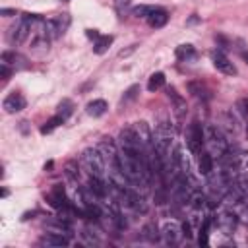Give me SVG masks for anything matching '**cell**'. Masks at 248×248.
<instances>
[{"mask_svg": "<svg viewBox=\"0 0 248 248\" xmlns=\"http://www.w3.org/2000/svg\"><path fill=\"white\" fill-rule=\"evenodd\" d=\"M203 145L207 147V151L213 157H221L223 153L229 151V141L227 136L223 134V130L215 124H207L203 126Z\"/></svg>", "mask_w": 248, "mask_h": 248, "instance_id": "1", "label": "cell"}, {"mask_svg": "<svg viewBox=\"0 0 248 248\" xmlns=\"http://www.w3.org/2000/svg\"><path fill=\"white\" fill-rule=\"evenodd\" d=\"M170 141H172V128H170L167 122L159 124V126L155 128V132H153L151 143H153V149H155V153H157V157H159L161 161L167 159L169 149H170Z\"/></svg>", "mask_w": 248, "mask_h": 248, "instance_id": "2", "label": "cell"}, {"mask_svg": "<svg viewBox=\"0 0 248 248\" xmlns=\"http://www.w3.org/2000/svg\"><path fill=\"white\" fill-rule=\"evenodd\" d=\"M81 161L85 165V169L89 170L91 176H99V178H105V170H107V161L101 153L99 147H89L83 151L81 155Z\"/></svg>", "mask_w": 248, "mask_h": 248, "instance_id": "3", "label": "cell"}, {"mask_svg": "<svg viewBox=\"0 0 248 248\" xmlns=\"http://www.w3.org/2000/svg\"><path fill=\"white\" fill-rule=\"evenodd\" d=\"M186 141H188V149L194 153V155H198L200 151H202V145H203V126L198 122V120H194L190 126H188V134H186Z\"/></svg>", "mask_w": 248, "mask_h": 248, "instance_id": "4", "label": "cell"}, {"mask_svg": "<svg viewBox=\"0 0 248 248\" xmlns=\"http://www.w3.org/2000/svg\"><path fill=\"white\" fill-rule=\"evenodd\" d=\"M170 165L180 176H190V161H188L182 145H174V149L170 153Z\"/></svg>", "mask_w": 248, "mask_h": 248, "instance_id": "5", "label": "cell"}, {"mask_svg": "<svg viewBox=\"0 0 248 248\" xmlns=\"http://www.w3.org/2000/svg\"><path fill=\"white\" fill-rule=\"evenodd\" d=\"M236 223H238V215H234L232 211H221L215 219L217 229L225 234H232L234 229H236Z\"/></svg>", "mask_w": 248, "mask_h": 248, "instance_id": "6", "label": "cell"}, {"mask_svg": "<svg viewBox=\"0 0 248 248\" xmlns=\"http://www.w3.org/2000/svg\"><path fill=\"white\" fill-rule=\"evenodd\" d=\"M2 108H4L8 114H14V112L23 110V108H25V97H23L21 93H16V91H14V93H10V95L4 97Z\"/></svg>", "mask_w": 248, "mask_h": 248, "instance_id": "7", "label": "cell"}, {"mask_svg": "<svg viewBox=\"0 0 248 248\" xmlns=\"http://www.w3.org/2000/svg\"><path fill=\"white\" fill-rule=\"evenodd\" d=\"M68 27H70V16H68V14H60V16H56L54 19L46 21V29L52 31V37L64 35Z\"/></svg>", "mask_w": 248, "mask_h": 248, "instance_id": "8", "label": "cell"}, {"mask_svg": "<svg viewBox=\"0 0 248 248\" xmlns=\"http://www.w3.org/2000/svg\"><path fill=\"white\" fill-rule=\"evenodd\" d=\"M180 234H182L180 225L174 223V221H167V223L161 227V236L165 238L167 244H176V242L180 240Z\"/></svg>", "mask_w": 248, "mask_h": 248, "instance_id": "9", "label": "cell"}, {"mask_svg": "<svg viewBox=\"0 0 248 248\" xmlns=\"http://www.w3.org/2000/svg\"><path fill=\"white\" fill-rule=\"evenodd\" d=\"M211 60H213V66L219 70V72H223V74H227V76H234L236 74V68H234V64L223 54V52H213L211 54Z\"/></svg>", "mask_w": 248, "mask_h": 248, "instance_id": "10", "label": "cell"}, {"mask_svg": "<svg viewBox=\"0 0 248 248\" xmlns=\"http://www.w3.org/2000/svg\"><path fill=\"white\" fill-rule=\"evenodd\" d=\"M198 169L205 176L213 172V155L209 151H200L198 153Z\"/></svg>", "mask_w": 248, "mask_h": 248, "instance_id": "11", "label": "cell"}, {"mask_svg": "<svg viewBox=\"0 0 248 248\" xmlns=\"http://www.w3.org/2000/svg\"><path fill=\"white\" fill-rule=\"evenodd\" d=\"M169 21V14L163 10V8H155L151 14H149V17H147V23L151 25V27H163L165 23Z\"/></svg>", "mask_w": 248, "mask_h": 248, "instance_id": "12", "label": "cell"}, {"mask_svg": "<svg viewBox=\"0 0 248 248\" xmlns=\"http://www.w3.org/2000/svg\"><path fill=\"white\" fill-rule=\"evenodd\" d=\"M48 203H50L52 207H58V209H62V207L66 205V194H64V190H62L60 184H56V186L52 188V192L48 194Z\"/></svg>", "mask_w": 248, "mask_h": 248, "instance_id": "13", "label": "cell"}, {"mask_svg": "<svg viewBox=\"0 0 248 248\" xmlns=\"http://www.w3.org/2000/svg\"><path fill=\"white\" fill-rule=\"evenodd\" d=\"M107 108H108V105H107V101H103V99H95V101H91V103H87V114L89 116H103L105 112H107Z\"/></svg>", "mask_w": 248, "mask_h": 248, "instance_id": "14", "label": "cell"}, {"mask_svg": "<svg viewBox=\"0 0 248 248\" xmlns=\"http://www.w3.org/2000/svg\"><path fill=\"white\" fill-rule=\"evenodd\" d=\"M132 128L136 130V134H138V138L141 140V143H143V145H149V143H151V140H153V134L149 132V126H147V122H136Z\"/></svg>", "mask_w": 248, "mask_h": 248, "instance_id": "15", "label": "cell"}, {"mask_svg": "<svg viewBox=\"0 0 248 248\" xmlns=\"http://www.w3.org/2000/svg\"><path fill=\"white\" fill-rule=\"evenodd\" d=\"M68 236H64L62 232H48L43 236V244L46 246H68Z\"/></svg>", "mask_w": 248, "mask_h": 248, "instance_id": "16", "label": "cell"}, {"mask_svg": "<svg viewBox=\"0 0 248 248\" xmlns=\"http://www.w3.org/2000/svg\"><path fill=\"white\" fill-rule=\"evenodd\" d=\"M110 45H112V35H101V37L95 41V45H93V52H95V54H103V52L108 50Z\"/></svg>", "mask_w": 248, "mask_h": 248, "instance_id": "17", "label": "cell"}, {"mask_svg": "<svg viewBox=\"0 0 248 248\" xmlns=\"http://www.w3.org/2000/svg\"><path fill=\"white\" fill-rule=\"evenodd\" d=\"M165 85V74L163 72H155V74H151L149 76V81H147V89L153 93V91H157V89H161Z\"/></svg>", "mask_w": 248, "mask_h": 248, "instance_id": "18", "label": "cell"}, {"mask_svg": "<svg viewBox=\"0 0 248 248\" xmlns=\"http://www.w3.org/2000/svg\"><path fill=\"white\" fill-rule=\"evenodd\" d=\"M174 54H176L178 60H192L196 56V50H194L192 45H180V46H176Z\"/></svg>", "mask_w": 248, "mask_h": 248, "instance_id": "19", "label": "cell"}, {"mask_svg": "<svg viewBox=\"0 0 248 248\" xmlns=\"http://www.w3.org/2000/svg\"><path fill=\"white\" fill-rule=\"evenodd\" d=\"M72 112H74V103H72L70 99H62V101L58 103V110H56V114H60V116L66 120Z\"/></svg>", "mask_w": 248, "mask_h": 248, "instance_id": "20", "label": "cell"}, {"mask_svg": "<svg viewBox=\"0 0 248 248\" xmlns=\"http://www.w3.org/2000/svg\"><path fill=\"white\" fill-rule=\"evenodd\" d=\"M62 122H64V118H62L60 114H56V116H52L50 120H46V122H45V126L41 128V134H50V132H52L54 128H58V126H60Z\"/></svg>", "mask_w": 248, "mask_h": 248, "instance_id": "21", "label": "cell"}, {"mask_svg": "<svg viewBox=\"0 0 248 248\" xmlns=\"http://www.w3.org/2000/svg\"><path fill=\"white\" fill-rule=\"evenodd\" d=\"M188 205H190L192 209H202V207L205 205V196H203L202 192H192V196H190V200H188Z\"/></svg>", "mask_w": 248, "mask_h": 248, "instance_id": "22", "label": "cell"}, {"mask_svg": "<svg viewBox=\"0 0 248 248\" xmlns=\"http://www.w3.org/2000/svg\"><path fill=\"white\" fill-rule=\"evenodd\" d=\"M234 190L240 194V196H248V174H242L236 178V182L232 184Z\"/></svg>", "mask_w": 248, "mask_h": 248, "instance_id": "23", "label": "cell"}, {"mask_svg": "<svg viewBox=\"0 0 248 248\" xmlns=\"http://www.w3.org/2000/svg\"><path fill=\"white\" fill-rule=\"evenodd\" d=\"M169 97L172 99V103H174V108H176V112H178V114H182V112H184V108H186V105H184V99H182V97H178V95H176V91H174L172 87L169 89Z\"/></svg>", "mask_w": 248, "mask_h": 248, "instance_id": "24", "label": "cell"}, {"mask_svg": "<svg viewBox=\"0 0 248 248\" xmlns=\"http://www.w3.org/2000/svg\"><path fill=\"white\" fill-rule=\"evenodd\" d=\"M188 89H190V93L196 95V97H203V95H205V87H203L200 81H190V83H188Z\"/></svg>", "mask_w": 248, "mask_h": 248, "instance_id": "25", "label": "cell"}, {"mask_svg": "<svg viewBox=\"0 0 248 248\" xmlns=\"http://www.w3.org/2000/svg\"><path fill=\"white\" fill-rule=\"evenodd\" d=\"M153 10H155L153 6H138V8H134V16H136V17H145V19H147L149 14H151Z\"/></svg>", "mask_w": 248, "mask_h": 248, "instance_id": "26", "label": "cell"}, {"mask_svg": "<svg viewBox=\"0 0 248 248\" xmlns=\"http://www.w3.org/2000/svg\"><path fill=\"white\" fill-rule=\"evenodd\" d=\"M207 231H209V219H205L203 225L200 227V244L202 246H207V234H209Z\"/></svg>", "mask_w": 248, "mask_h": 248, "instance_id": "27", "label": "cell"}, {"mask_svg": "<svg viewBox=\"0 0 248 248\" xmlns=\"http://www.w3.org/2000/svg\"><path fill=\"white\" fill-rule=\"evenodd\" d=\"M138 93H140V85H132L130 89H126V93H124V97H122V101H124V103H128V101L136 99V97H138Z\"/></svg>", "mask_w": 248, "mask_h": 248, "instance_id": "28", "label": "cell"}, {"mask_svg": "<svg viewBox=\"0 0 248 248\" xmlns=\"http://www.w3.org/2000/svg\"><path fill=\"white\" fill-rule=\"evenodd\" d=\"M143 234H145V238H149L151 242H155V240L159 238V234H157V229H155L153 225H145V227H143Z\"/></svg>", "mask_w": 248, "mask_h": 248, "instance_id": "29", "label": "cell"}, {"mask_svg": "<svg viewBox=\"0 0 248 248\" xmlns=\"http://www.w3.org/2000/svg\"><path fill=\"white\" fill-rule=\"evenodd\" d=\"M236 110H238L244 118H248V97H244V99H238V101H236Z\"/></svg>", "mask_w": 248, "mask_h": 248, "instance_id": "30", "label": "cell"}, {"mask_svg": "<svg viewBox=\"0 0 248 248\" xmlns=\"http://www.w3.org/2000/svg\"><path fill=\"white\" fill-rule=\"evenodd\" d=\"M66 174H68V178H72V180L78 178V170L74 169V163H68V165H66Z\"/></svg>", "mask_w": 248, "mask_h": 248, "instance_id": "31", "label": "cell"}, {"mask_svg": "<svg viewBox=\"0 0 248 248\" xmlns=\"http://www.w3.org/2000/svg\"><path fill=\"white\" fill-rule=\"evenodd\" d=\"M238 221H240V223H244V225L248 227V207H244V209L240 211V215H238Z\"/></svg>", "mask_w": 248, "mask_h": 248, "instance_id": "32", "label": "cell"}, {"mask_svg": "<svg viewBox=\"0 0 248 248\" xmlns=\"http://www.w3.org/2000/svg\"><path fill=\"white\" fill-rule=\"evenodd\" d=\"M0 74H2L4 79H8V76H10V68H8V64L2 62V66H0Z\"/></svg>", "mask_w": 248, "mask_h": 248, "instance_id": "33", "label": "cell"}, {"mask_svg": "<svg viewBox=\"0 0 248 248\" xmlns=\"http://www.w3.org/2000/svg\"><path fill=\"white\" fill-rule=\"evenodd\" d=\"M87 37H89V39H95V41H97V39H99L101 35H99V33L95 31V29H87Z\"/></svg>", "mask_w": 248, "mask_h": 248, "instance_id": "34", "label": "cell"}, {"mask_svg": "<svg viewBox=\"0 0 248 248\" xmlns=\"http://www.w3.org/2000/svg\"><path fill=\"white\" fill-rule=\"evenodd\" d=\"M0 14H2V16H14V14H16V10H8V8H2V10H0Z\"/></svg>", "mask_w": 248, "mask_h": 248, "instance_id": "35", "label": "cell"}, {"mask_svg": "<svg viewBox=\"0 0 248 248\" xmlns=\"http://www.w3.org/2000/svg\"><path fill=\"white\" fill-rule=\"evenodd\" d=\"M242 60L248 64V50H242Z\"/></svg>", "mask_w": 248, "mask_h": 248, "instance_id": "36", "label": "cell"}]
</instances>
